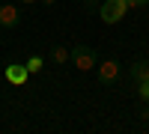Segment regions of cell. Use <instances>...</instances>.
I'll return each instance as SVG.
<instances>
[{
    "label": "cell",
    "instance_id": "obj_1",
    "mask_svg": "<svg viewBox=\"0 0 149 134\" xmlns=\"http://www.w3.org/2000/svg\"><path fill=\"white\" fill-rule=\"evenodd\" d=\"M69 60H72V66H74V69H81V72L95 69V51H93L90 45H72Z\"/></svg>",
    "mask_w": 149,
    "mask_h": 134
},
{
    "label": "cell",
    "instance_id": "obj_2",
    "mask_svg": "<svg viewBox=\"0 0 149 134\" xmlns=\"http://www.w3.org/2000/svg\"><path fill=\"white\" fill-rule=\"evenodd\" d=\"M125 12H128L125 0H104V3L98 6V15H102L104 24H119L122 18H125Z\"/></svg>",
    "mask_w": 149,
    "mask_h": 134
},
{
    "label": "cell",
    "instance_id": "obj_3",
    "mask_svg": "<svg viewBox=\"0 0 149 134\" xmlns=\"http://www.w3.org/2000/svg\"><path fill=\"white\" fill-rule=\"evenodd\" d=\"M21 24V9L15 3H0V27L3 30H15Z\"/></svg>",
    "mask_w": 149,
    "mask_h": 134
},
{
    "label": "cell",
    "instance_id": "obj_4",
    "mask_svg": "<svg viewBox=\"0 0 149 134\" xmlns=\"http://www.w3.org/2000/svg\"><path fill=\"white\" fill-rule=\"evenodd\" d=\"M119 81V63L116 60H104L102 66H98V83H104V87H110V83Z\"/></svg>",
    "mask_w": 149,
    "mask_h": 134
},
{
    "label": "cell",
    "instance_id": "obj_5",
    "mask_svg": "<svg viewBox=\"0 0 149 134\" xmlns=\"http://www.w3.org/2000/svg\"><path fill=\"white\" fill-rule=\"evenodd\" d=\"M27 75H30L27 66H21V63H9V66H6V81H9V83H24Z\"/></svg>",
    "mask_w": 149,
    "mask_h": 134
},
{
    "label": "cell",
    "instance_id": "obj_6",
    "mask_svg": "<svg viewBox=\"0 0 149 134\" xmlns=\"http://www.w3.org/2000/svg\"><path fill=\"white\" fill-rule=\"evenodd\" d=\"M131 78H134V81L149 78V60H137V63L131 66Z\"/></svg>",
    "mask_w": 149,
    "mask_h": 134
},
{
    "label": "cell",
    "instance_id": "obj_7",
    "mask_svg": "<svg viewBox=\"0 0 149 134\" xmlns=\"http://www.w3.org/2000/svg\"><path fill=\"white\" fill-rule=\"evenodd\" d=\"M51 60H54V63H69V51L63 45H54L51 48Z\"/></svg>",
    "mask_w": 149,
    "mask_h": 134
},
{
    "label": "cell",
    "instance_id": "obj_8",
    "mask_svg": "<svg viewBox=\"0 0 149 134\" xmlns=\"http://www.w3.org/2000/svg\"><path fill=\"white\" fill-rule=\"evenodd\" d=\"M137 95H140V101H146V104H149V78L137 81Z\"/></svg>",
    "mask_w": 149,
    "mask_h": 134
},
{
    "label": "cell",
    "instance_id": "obj_9",
    "mask_svg": "<svg viewBox=\"0 0 149 134\" xmlns=\"http://www.w3.org/2000/svg\"><path fill=\"white\" fill-rule=\"evenodd\" d=\"M42 63H45L42 57H30L27 60V72H30V75H33V72H42Z\"/></svg>",
    "mask_w": 149,
    "mask_h": 134
},
{
    "label": "cell",
    "instance_id": "obj_10",
    "mask_svg": "<svg viewBox=\"0 0 149 134\" xmlns=\"http://www.w3.org/2000/svg\"><path fill=\"white\" fill-rule=\"evenodd\" d=\"M140 119H143V122H149V107H140Z\"/></svg>",
    "mask_w": 149,
    "mask_h": 134
},
{
    "label": "cell",
    "instance_id": "obj_11",
    "mask_svg": "<svg viewBox=\"0 0 149 134\" xmlns=\"http://www.w3.org/2000/svg\"><path fill=\"white\" fill-rule=\"evenodd\" d=\"M42 3H45V6H54V3H57V0H42Z\"/></svg>",
    "mask_w": 149,
    "mask_h": 134
},
{
    "label": "cell",
    "instance_id": "obj_12",
    "mask_svg": "<svg viewBox=\"0 0 149 134\" xmlns=\"http://www.w3.org/2000/svg\"><path fill=\"white\" fill-rule=\"evenodd\" d=\"M21 3H33V0H21Z\"/></svg>",
    "mask_w": 149,
    "mask_h": 134
}]
</instances>
